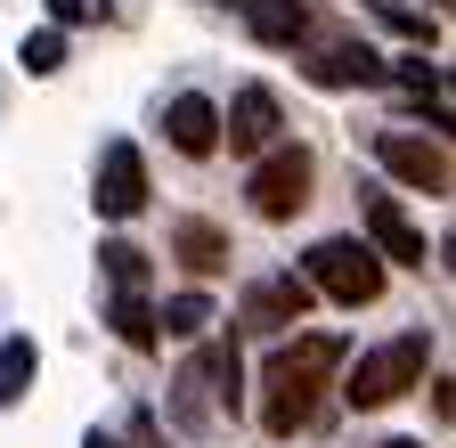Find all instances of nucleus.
I'll use <instances>...</instances> for the list:
<instances>
[{
	"mask_svg": "<svg viewBox=\"0 0 456 448\" xmlns=\"http://www.w3.org/2000/svg\"><path fill=\"white\" fill-rule=\"evenodd\" d=\"M342 359H351V351H342V334H294V343L277 334V351H269V367H261V432H269V440L310 432Z\"/></svg>",
	"mask_w": 456,
	"mask_h": 448,
	"instance_id": "obj_1",
	"label": "nucleus"
},
{
	"mask_svg": "<svg viewBox=\"0 0 456 448\" xmlns=\"http://www.w3.org/2000/svg\"><path fill=\"white\" fill-rule=\"evenodd\" d=\"M432 367V334H391V343L359 351L351 375H342V400L351 408H391V400H408V391L424 383Z\"/></svg>",
	"mask_w": 456,
	"mask_h": 448,
	"instance_id": "obj_2",
	"label": "nucleus"
},
{
	"mask_svg": "<svg viewBox=\"0 0 456 448\" xmlns=\"http://www.w3.org/2000/svg\"><path fill=\"white\" fill-rule=\"evenodd\" d=\"M383 269H391V261H383L367 237H318V245H310V261H302L310 294H326V302H342V310L383 302Z\"/></svg>",
	"mask_w": 456,
	"mask_h": 448,
	"instance_id": "obj_3",
	"label": "nucleus"
},
{
	"mask_svg": "<svg viewBox=\"0 0 456 448\" xmlns=\"http://www.w3.org/2000/svg\"><path fill=\"white\" fill-rule=\"evenodd\" d=\"M310 147L302 139H269L261 155H253V172H245V196H253V212L261 220H294L302 204H310Z\"/></svg>",
	"mask_w": 456,
	"mask_h": 448,
	"instance_id": "obj_4",
	"label": "nucleus"
},
{
	"mask_svg": "<svg viewBox=\"0 0 456 448\" xmlns=\"http://www.w3.org/2000/svg\"><path fill=\"white\" fill-rule=\"evenodd\" d=\"M375 163L391 180H408L416 196H448L456 188V163H448V139H416V131H375Z\"/></svg>",
	"mask_w": 456,
	"mask_h": 448,
	"instance_id": "obj_5",
	"label": "nucleus"
},
{
	"mask_svg": "<svg viewBox=\"0 0 456 448\" xmlns=\"http://www.w3.org/2000/svg\"><path fill=\"white\" fill-rule=\"evenodd\" d=\"M310 277L302 269H277V277H253V286H245V310H237V326L245 334H269V343H277V334H294L302 318H310Z\"/></svg>",
	"mask_w": 456,
	"mask_h": 448,
	"instance_id": "obj_6",
	"label": "nucleus"
},
{
	"mask_svg": "<svg viewBox=\"0 0 456 448\" xmlns=\"http://www.w3.org/2000/svg\"><path fill=\"white\" fill-rule=\"evenodd\" d=\"M98 220H139L147 212V163H139V147L131 139H106L98 147Z\"/></svg>",
	"mask_w": 456,
	"mask_h": 448,
	"instance_id": "obj_7",
	"label": "nucleus"
},
{
	"mask_svg": "<svg viewBox=\"0 0 456 448\" xmlns=\"http://www.w3.org/2000/svg\"><path fill=\"white\" fill-rule=\"evenodd\" d=\"M277 131H285V106H277V90H269V82H245L237 98H228V115H220V139L237 147V155H261Z\"/></svg>",
	"mask_w": 456,
	"mask_h": 448,
	"instance_id": "obj_8",
	"label": "nucleus"
},
{
	"mask_svg": "<svg viewBox=\"0 0 456 448\" xmlns=\"http://www.w3.org/2000/svg\"><path fill=\"white\" fill-rule=\"evenodd\" d=\"M359 220H367V245L383 253V261H399V269H424V229L408 212H399V196H383V188H367V204H359Z\"/></svg>",
	"mask_w": 456,
	"mask_h": 448,
	"instance_id": "obj_9",
	"label": "nucleus"
},
{
	"mask_svg": "<svg viewBox=\"0 0 456 448\" xmlns=\"http://www.w3.org/2000/svg\"><path fill=\"white\" fill-rule=\"evenodd\" d=\"M163 139L180 147V155H196V163H204V155L220 147V106H212L204 90H180V98L163 106Z\"/></svg>",
	"mask_w": 456,
	"mask_h": 448,
	"instance_id": "obj_10",
	"label": "nucleus"
},
{
	"mask_svg": "<svg viewBox=\"0 0 456 448\" xmlns=\"http://www.w3.org/2000/svg\"><path fill=\"white\" fill-rule=\"evenodd\" d=\"M310 82H318V90H375V82H383V58H375L367 41H334V49H318V58H310Z\"/></svg>",
	"mask_w": 456,
	"mask_h": 448,
	"instance_id": "obj_11",
	"label": "nucleus"
},
{
	"mask_svg": "<svg viewBox=\"0 0 456 448\" xmlns=\"http://www.w3.org/2000/svg\"><path fill=\"white\" fill-rule=\"evenodd\" d=\"M228 9H245L253 41H269V49H294L310 33V9H302V0H228Z\"/></svg>",
	"mask_w": 456,
	"mask_h": 448,
	"instance_id": "obj_12",
	"label": "nucleus"
},
{
	"mask_svg": "<svg viewBox=\"0 0 456 448\" xmlns=\"http://www.w3.org/2000/svg\"><path fill=\"white\" fill-rule=\"evenodd\" d=\"M171 253H180L196 277H220L228 261H237L228 253V229H212V220H171Z\"/></svg>",
	"mask_w": 456,
	"mask_h": 448,
	"instance_id": "obj_13",
	"label": "nucleus"
},
{
	"mask_svg": "<svg viewBox=\"0 0 456 448\" xmlns=\"http://www.w3.org/2000/svg\"><path fill=\"white\" fill-rule=\"evenodd\" d=\"M196 359H204V391H212V408H228V416H237V400H245V367H237V343H204Z\"/></svg>",
	"mask_w": 456,
	"mask_h": 448,
	"instance_id": "obj_14",
	"label": "nucleus"
},
{
	"mask_svg": "<svg viewBox=\"0 0 456 448\" xmlns=\"http://www.w3.org/2000/svg\"><path fill=\"white\" fill-rule=\"evenodd\" d=\"M33 375H41L33 334H9V343H0V408H17L25 391H33Z\"/></svg>",
	"mask_w": 456,
	"mask_h": 448,
	"instance_id": "obj_15",
	"label": "nucleus"
},
{
	"mask_svg": "<svg viewBox=\"0 0 456 448\" xmlns=\"http://www.w3.org/2000/svg\"><path fill=\"white\" fill-rule=\"evenodd\" d=\"M106 326H114V334H123V343H131V351H155V343H163V334H155V302H147V294H114V310H106Z\"/></svg>",
	"mask_w": 456,
	"mask_h": 448,
	"instance_id": "obj_16",
	"label": "nucleus"
},
{
	"mask_svg": "<svg viewBox=\"0 0 456 448\" xmlns=\"http://www.w3.org/2000/svg\"><path fill=\"white\" fill-rule=\"evenodd\" d=\"M98 269H106V286H114V294H147V253H139V245L106 237V245H98Z\"/></svg>",
	"mask_w": 456,
	"mask_h": 448,
	"instance_id": "obj_17",
	"label": "nucleus"
},
{
	"mask_svg": "<svg viewBox=\"0 0 456 448\" xmlns=\"http://www.w3.org/2000/svg\"><path fill=\"white\" fill-rule=\"evenodd\" d=\"M171 416H180L188 432H204V424H212V391H204V359H188V367H180V383H171Z\"/></svg>",
	"mask_w": 456,
	"mask_h": 448,
	"instance_id": "obj_18",
	"label": "nucleus"
},
{
	"mask_svg": "<svg viewBox=\"0 0 456 448\" xmlns=\"http://www.w3.org/2000/svg\"><path fill=\"white\" fill-rule=\"evenodd\" d=\"M204 326H212V294H171L155 310V334H180V343H196Z\"/></svg>",
	"mask_w": 456,
	"mask_h": 448,
	"instance_id": "obj_19",
	"label": "nucleus"
},
{
	"mask_svg": "<svg viewBox=\"0 0 456 448\" xmlns=\"http://www.w3.org/2000/svg\"><path fill=\"white\" fill-rule=\"evenodd\" d=\"M17 66H25V74H57V66H66V25H41V33H25Z\"/></svg>",
	"mask_w": 456,
	"mask_h": 448,
	"instance_id": "obj_20",
	"label": "nucleus"
},
{
	"mask_svg": "<svg viewBox=\"0 0 456 448\" xmlns=\"http://www.w3.org/2000/svg\"><path fill=\"white\" fill-rule=\"evenodd\" d=\"M375 17H383L391 33H408V41H432V17H416V9H399V0H375Z\"/></svg>",
	"mask_w": 456,
	"mask_h": 448,
	"instance_id": "obj_21",
	"label": "nucleus"
},
{
	"mask_svg": "<svg viewBox=\"0 0 456 448\" xmlns=\"http://www.w3.org/2000/svg\"><path fill=\"white\" fill-rule=\"evenodd\" d=\"M90 17H106V0H49V25H90Z\"/></svg>",
	"mask_w": 456,
	"mask_h": 448,
	"instance_id": "obj_22",
	"label": "nucleus"
},
{
	"mask_svg": "<svg viewBox=\"0 0 456 448\" xmlns=\"http://www.w3.org/2000/svg\"><path fill=\"white\" fill-rule=\"evenodd\" d=\"M82 448H123V440H114V432H90V440H82Z\"/></svg>",
	"mask_w": 456,
	"mask_h": 448,
	"instance_id": "obj_23",
	"label": "nucleus"
},
{
	"mask_svg": "<svg viewBox=\"0 0 456 448\" xmlns=\"http://www.w3.org/2000/svg\"><path fill=\"white\" fill-rule=\"evenodd\" d=\"M375 448H424V440H375Z\"/></svg>",
	"mask_w": 456,
	"mask_h": 448,
	"instance_id": "obj_24",
	"label": "nucleus"
}]
</instances>
